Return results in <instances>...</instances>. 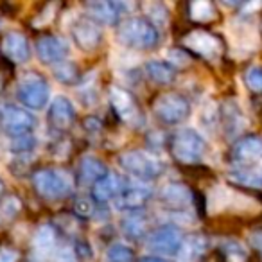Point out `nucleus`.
Returning a JSON list of instances; mask_svg holds the SVG:
<instances>
[{
	"mask_svg": "<svg viewBox=\"0 0 262 262\" xmlns=\"http://www.w3.org/2000/svg\"><path fill=\"white\" fill-rule=\"evenodd\" d=\"M117 41L131 51H153L160 43V31L146 16H127L117 26Z\"/></svg>",
	"mask_w": 262,
	"mask_h": 262,
	"instance_id": "obj_1",
	"label": "nucleus"
},
{
	"mask_svg": "<svg viewBox=\"0 0 262 262\" xmlns=\"http://www.w3.org/2000/svg\"><path fill=\"white\" fill-rule=\"evenodd\" d=\"M207 140L200 131L194 127L176 129L169 139V153L178 164L196 165L207 155Z\"/></svg>",
	"mask_w": 262,
	"mask_h": 262,
	"instance_id": "obj_2",
	"label": "nucleus"
},
{
	"mask_svg": "<svg viewBox=\"0 0 262 262\" xmlns=\"http://www.w3.org/2000/svg\"><path fill=\"white\" fill-rule=\"evenodd\" d=\"M151 112H153V115L157 117L162 124L180 126V124H183L190 117L192 106H190L189 97H185L182 92L165 90L153 99Z\"/></svg>",
	"mask_w": 262,
	"mask_h": 262,
	"instance_id": "obj_3",
	"label": "nucleus"
},
{
	"mask_svg": "<svg viewBox=\"0 0 262 262\" xmlns=\"http://www.w3.org/2000/svg\"><path fill=\"white\" fill-rule=\"evenodd\" d=\"M119 165L131 176L142 180V182H153L164 174V164L160 158L153 153H147L144 149H129L124 151L117 157Z\"/></svg>",
	"mask_w": 262,
	"mask_h": 262,
	"instance_id": "obj_4",
	"label": "nucleus"
},
{
	"mask_svg": "<svg viewBox=\"0 0 262 262\" xmlns=\"http://www.w3.org/2000/svg\"><path fill=\"white\" fill-rule=\"evenodd\" d=\"M110 106H112L113 113L122 124H126L131 129H140L146 124V117L140 108L139 101L127 88L119 86V84H112L108 90Z\"/></svg>",
	"mask_w": 262,
	"mask_h": 262,
	"instance_id": "obj_5",
	"label": "nucleus"
},
{
	"mask_svg": "<svg viewBox=\"0 0 262 262\" xmlns=\"http://www.w3.org/2000/svg\"><path fill=\"white\" fill-rule=\"evenodd\" d=\"M33 185L36 192L45 200H63L74 190V182L70 174L59 169H40L33 174Z\"/></svg>",
	"mask_w": 262,
	"mask_h": 262,
	"instance_id": "obj_6",
	"label": "nucleus"
},
{
	"mask_svg": "<svg viewBox=\"0 0 262 262\" xmlns=\"http://www.w3.org/2000/svg\"><path fill=\"white\" fill-rule=\"evenodd\" d=\"M182 47L190 56L203 59H217L225 52L221 36L208 29H192L182 36Z\"/></svg>",
	"mask_w": 262,
	"mask_h": 262,
	"instance_id": "obj_7",
	"label": "nucleus"
},
{
	"mask_svg": "<svg viewBox=\"0 0 262 262\" xmlns=\"http://www.w3.org/2000/svg\"><path fill=\"white\" fill-rule=\"evenodd\" d=\"M16 95L22 106H26L27 110L40 112L51 101V86L47 79L40 74H27L20 81Z\"/></svg>",
	"mask_w": 262,
	"mask_h": 262,
	"instance_id": "obj_8",
	"label": "nucleus"
},
{
	"mask_svg": "<svg viewBox=\"0 0 262 262\" xmlns=\"http://www.w3.org/2000/svg\"><path fill=\"white\" fill-rule=\"evenodd\" d=\"M185 239V233L182 232L178 225L165 223L157 228H153L147 235V248L158 255V257H176V253L182 248Z\"/></svg>",
	"mask_w": 262,
	"mask_h": 262,
	"instance_id": "obj_9",
	"label": "nucleus"
},
{
	"mask_svg": "<svg viewBox=\"0 0 262 262\" xmlns=\"http://www.w3.org/2000/svg\"><path fill=\"white\" fill-rule=\"evenodd\" d=\"M0 127L11 139L33 135V129L36 127V117L31 115L26 108L8 104L0 110Z\"/></svg>",
	"mask_w": 262,
	"mask_h": 262,
	"instance_id": "obj_10",
	"label": "nucleus"
},
{
	"mask_svg": "<svg viewBox=\"0 0 262 262\" xmlns=\"http://www.w3.org/2000/svg\"><path fill=\"white\" fill-rule=\"evenodd\" d=\"M230 158L237 167H253L262 160V137L246 133L235 139L230 147Z\"/></svg>",
	"mask_w": 262,
	"mask_h": 262,
	"instance_id": "obj_11",
	"label": "nucleus"
},
{
	"mask_svg": "<svg viewBox=\"0 0 262 262\" xmlns=\"http://www.w3.org/2000/svg\"><path fill=\"white\" fill-rule=\"evenodd\" d=\"M86 18L101 26H119L122 22V15L126 13L124 2H110V0H92L84 4Z\"/></svg>",
	"mask_w": 262,
	"mask_h": 262,
	"instance_id": "obj_12",
	"label": "nucleus"
},
{
	"mask_svg": "<svg viewBox=\"0 0 262 262\" xmlns=\"http://www.w3.org/2000/svg\"><path fill=\"white\" fill-rule=\"evenodd\" d=\"M70 34H72V41L76 43V47L83 52H95L97 49H101L104 41L102 29L86 16L76 20V24L70 29Z\"/></svg>",
	"mask_w": 262,
	"mask_h": 262,
	"instance_id": "obj_13",
	"label": "nucleus"
},
{
	"mask_svg": "<svg viewBox=\"0 0 262 262\" xmlns=\"http://www.w3.org/2000/svg\"><path fill=\"white\" fill-rule=\"evenodd\" d=\"M160 205L171 212H185L194 205V192L182 182H169L158 192Z\"/></svg>",
	"mask_w": 262,
	"mask_h": 262,
	"instance_id": "obj_14",
	"label": "nucleus"
},
{
	"mask_svg": "<svg viewBox=\"0 0 262 262\" xmlns=\"http://www.w3.org/2000/svg\"><path fill=\"white\" fill-rule=\"evenodd\" d=\"M70 54V47L63 38L59 36H52V34H47V36L38 38L36 41V56L43 65H58V63L65 61Z\"/></svg>",
	"mask_w": 262,
	"mask_h": 262,
	"instance_id": "obj_15",
	"label": "nucleus"
},
{
	"mask_svg": "<svg viewBox=\"0 0 262 262\" xmlns=\"http://www.w3.org/2000/svg\"><path fill=\"white\" fill-rule=\"evenodd\" d=\"M47 120L51 124L52 129L56 131H69L76 122V108H74L72 101L65 95H58L51 101L49 104Z\"/></svg>",
	"mask_w": 262,
	"mask_h": 262,
	"instance_id": "obj_16",
	"label": "nucleus"
},
{
	"mask_svg": "<svg viewBox=\"0 0 262 262\" xmlns=\"http://www.w3.org/2000/svg\"><path fill=\"white\" fill-rule=\"evenodd\" d=\"M153 198V190L147 189V187H140V185H127L120 190V194L115 198V207L120 212H142V208H146V205L151 201Z\"/></svg>",
	"mask_w": 262,
	"mask_h": 262,
	"instance_id": "obj_17",
	"label": "nucleus"
},
{
	"mask_svg": "<svg viewBox=\"0 0 262 262\" xmlns=\"http://www.w3.org/2000/svg\"><path fill=\"white\" fill-rule=\"evenodd\" d=\"M126 187L124 180L115 172H108L106 176H102L101 180L94 183L90 187V200L94 201V205H106L108 201L115 200L120 194V190Z\"/></svg>",
	"mask_w": 262,
	"mask_h": 262,
	"instance_id": "obj_18",
	"label": "nucleus"
},
{
	"mask_svg": "<svg viewBox=\"0 0 262 262\" xmlns=\"http://www.w3.org/2000/svg\"><path fill=\"white\" fill-rule=\"evenodd\" d=\"M208 246H210V239L205 233H189L185 235L182 248L176 253V262H201L208 251Z\"/></svg>",
	"mask_w": 262,
	"mask_h": 262,
	"instance_id": "obj_19",
	"label": "nucleus"
},
{
	"mask_svg": "<svg viewBox=\"0 0 262 262\" xmlns=\"http://www.w3.org/2000/svg\"><path fill=\"white\" fill-rule=\"evenodd\" d=\"M2 52L13 63H26L31 58V45L22 33H8L2 40Z\"/></svg>",
	"mask_w": 262,
	"mask_h": 262,
	"instance_id": "obj_20",
	"label": "nucleus"
},
{
	"mask_svg": "<svg viewBox=\"0 0 262 262\" xmlns=\"http://www.w3.org/2000/svg\"><path fill=\"white\" fill-rule=\"evenodd\" d=\"M219 122L223 124V131L228 137L239 133L244 127V113L241 110V106L232 99L223 102L219 106Z\"/></svg>",
	"mask_w": 262,
	"mask_h": 262,
	"instance_id": "obj_21",
	"label": "nucleus"
},
{
	"mask_svg": "<svg viewBox=\"0 0 262 262\" xmlns=\"http://www.w3.org/2000/svg\"><path fill=\"white\" fill-rule=\"evenodd\" d=\"M108 165L97 157H83L79 162V169H77V182L84 183V185H94L97 180H101L102 176L108 174Z\"/></svg>",
	"mask_w": 262,
	"mask_h": 262,
	"instance_id": "obj_22",
	"label": "nucleus"
},
{
	"mask_svg": "<svg viewBox=\"0 0 262 262\" xmlns=\"http://www.w3.org/2000/svg\"><path fill=\"white\" fill-rule=\"evenodd\" d=\"M120 230H122L124 237L133 243L144 239L146 235H149V221L142 212H131V214L124 215L120 219Z\"/></svg>",
	"mask_w": 262,
	"mask_h": 262,
	"instance_id": "obj_23",
	"label": "nucleus"
},
{
	"mask_svg": "<svg viewBox=\"0 0 262 262\" xmlns=\"http://www.w3.org/2000/svg\"><path fill=\"white\" fill-rule=\"evenodd\" d=\"M34 250L38 251V255H43V257H52L56 253L61 243H59V233L58 228L52 225H43L38 228L36 235L33 239Z\"/></svg>",
	"mask_w": 262,
	"mask_h": 262,
	"instance_id": "obj_24",
	"label": "nucleus"
},
{
	"mask_svg": "<svg viewBox=\"0 0 262 262\" xmlns=\"http://www.w3.org/2000/svg\"><path fill=\"white\" fill-rule=\"evenodd\" d=\"M144 72H146L147 79L160 84V86L172 84L176 81V76H178V70H174L164 59H149V61H146Z\"/></svg>",
	"mask_w": 262,
	"mask_h": 262,
	"instance_id": "obj_25",
	"label": "nucleus"
},
{
	"mask_svg": "<svg viewBox=\"0 0 262 262\" xmlns=\"http://www.w3.org/2000/svg\"><path fill=\"white\" fill-rule=\"evenodd\" d=\"M187 15L196 24H214L219 18V9L210 0H196L187 6Z\"/></svg>",
	"mask_w": 262,
	"mask_h": 262,
	"instance_id": "obj_26",
	"label": "nucleus"
},
{
	"mask_svg": "<svg viewBox=\"0 0 262 262\" xmlns=\"http://www.w3.org/2000/svg\"><path fill=\"white\" fill-rule=\"evenodd\" d=\"M230 182L248 189H262V169L255 167H235L228 172Z\"/></svg>",
	"mask_w": 262,
	"mask_h": 262,
	"instance_id": "obj_27",
	"label": "nucleus"
},
{
	"mask_svg": "<svg viewBox=\"0 0 262 262\" xmlns=\"http://www.w3.org/2000/svg\"><path fill=\"white\" fill-rule=\"evenodd\" d=\"M52 74L54 77L63 84H69V86H74L76 83H79V70H77V65L74 61H65L58 63V65L52 67Z\"/></svg>",
	"mask_w": 262,
	"mask_h": 262,
	"instance_id": "obj_28",
	"label": "nucleus"
},
{
	"mask_svg": "<svg viewBox=\"0 0 262 262\" xmlns=\"http://www.w3.org/2000/svg\"><path fill=\"white\" fill-rule=\"evenodd\" d=\"M221 253L225 262H248L250 255L244 244H241L239 241H226L221 246Z\"/></svg>",
	"mask_w": 262,
	"mask_h": 262,
	"instance_id": "obj_29",
	"label": "nucleus"
},
{
	"mask_svg": "<svg viewBox=\"0 0 262 262\" xmlns=\"http://www.w3.org/2000/svg\"><path fill=\"white\" fill-rule=\"evenodd\" d=\"M135 250L126 244H110V248L106 250L104 260L106 262H135Z\"/></svg>",
	"mask_w": 262,
	"mask_h": 262,
	"instance_id": "obj_30",
	"label": "nucleus"
},
{
	"mask_svg": "<svg viewBox=\"0 0 262 262\" xmlns=\"http://www.w3.org/2000/svg\"><path fill=\"white\" fill-rule=\"evenodd\" d=\"M147 9V16L146 18L153 24L155 27H160V26H167L169 22V9L165 8L164 4L160 2H151V4H146Z\"/></svg>",
	"mask_w": 262,
	"mask_h": 262,
	"instance_id": "obj_31",
	"label": "nucleus"
},
{
	"mask_svg": "<svg viewBox=\"0 0 262 262\" xmlns=\"http://www.w3.org/2000/svg\"><path fill=\"white\" fill-rule=\"evenodd\" d=\"M244 84L250 92L253 94H262V67L260 65H251L244 70Z\"/></svg>",
	"mask_w": 262,
	"mask_h": 262,
	"instance_id": "obj_32",
	"label": "nucleus"
},
{
	"mask_svg": "<svg viewBox=\"0 0 262 262\" xmlns=\"http://www.w3.org/2000/svg\"><path fill=\"white\" fill-rule=\"evenodd\" d=\"M34 147H36V139H34L33 135L20 137V139H13L11 144H9V149H11L13 153H18V155L31 153Z\"/></svg>",
	"mask_w": 262,
	"mask_h": 262,
	"instance_id": "obj_33",
	"label": "nucleus"
},
{
	"mask_svg": "<svg viewBox=\"0 0 262 262\" xmlns=\"http://www.w3.org/2000/svg\"><path fill=\"white\" fill-rule=\"evenodd\" d=\"M94 201L90 200V198H79V200L76 201V212L77 215H81V217H90L92 214H94Z\"/></svg>",
	"mask_w": 262,
	"mask_h": 262,
	"instance_id": "obj_34",
	"label": "nucleus"
},
{
	"mask_svg": "<svg viewBox=\"0 0 262 262\" xmlns=\"http://www.w3.org/2000/svg\"><path fill=\"white\" fill-rule=\"evenodd\" d=\"M248 244L262 257V228L250 232V235H248Z\"/></svg>",
	"mask_w": 262,
	"mask_h": 262,
	"instance_id": "obj_35",
	"label": "nucleus"
},
{
	"mask_svg": "<svg viewBox=\"0 0 262 262\" xmlns=\"http://www.w3.org/2000/svg\"><path fill=\"white\" fill-rule=\"evenodd\" d=\"M20 253L15 248H0V262H18Z\"/></svg>",
	"mask_w": 262,
	"mask_h": 262,
	"instance_id": "obj_36",
	"label": "nucleus"
},
{
	"mask_svg": "<svg viewBox=\"0 0 262 262\" xmlns=\"http://www.w3.org/2000/svg\"><path fill=\"white\" fill-rule=\"evenodd\" d=\"M139 262H169V260L164 257H158V255H146V257H142Z\"/></svg>",
	"mask_w": 262,
	"mask_h": 262,
	"instance_id": "obj_37",
	"label": "nucleus"
},
{
	"mask_svg": "<svg viewBox=\"0 0 262 262\" xmlns=\"http://www.w3.org/2000/svg\"><path fill=\"white\" fill-rule=\"evenodd\" d=\"M2 86H4V79H2V76H0V92H2Z\"/></svg>",
	"mask_w": 262,
	"mask_h": 262,
	"instance_id": "obj_38",
	"label": "nucleus"
},
{
	"mask_svg": "<svg viewBox=\"0 0 262 262\" xmlns=\"http://www.w3.org/2000/svg\"><path fill=\"white\" fill-rule=\"evenodd\" d=\"M2 190H4V182L0 180V194H2Z\"/></svg>",
	"mask_w": 262,
	"mask_h": 262,
	"instance_id": "obj_39",
	"label": "nucleus"
},
{
	"mask_svg": "<svg viewBox=\"0 0 262 262\" xmlns=\"http://www.w3.org/2000/svg\"><path fill=\"white\" fill-rule=\"evenodd\" d=\"M260 33H262V24H260Z\"/></svg>",
	"mask_w": 262,
	"mask_h": 262,
	"instance_id": "obj_40",
	"label": "nucleus"
}]
</instances>
